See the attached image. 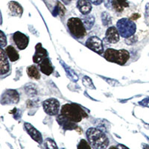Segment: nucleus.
Wrapping results in <instances>:
<instances>
[{
    "label": "nucleus",
    "instance_id": "nucleus-18",
    "mask_svg": "<svg viewBox=\"0 0 149 149\" xmlns=\"http://www.w3.org/2000/svg\"><path fill=\"white\" fill-rule=\"evenodd\" d=\"M27 74L31 78H33V79L38 80L40 78V73L39 70H37V68L35 66L32 65V66H30L27 68Z\"/></svg>",
    "mask_w": 149,
    "mask_h": 149
},
{
    "label": "nucleus",
    "instance_id": "nucleus-14",
    "mask_svg": "<svg viewBox=\"0 0 149 149\" xmlns=\"http://www.w3.org/2000/svg\"><path fill=\"white\" fill-rule=\"evenodd\" d=\"M0 54H1V58H0V74H5L8 72L9 71V63L6 57V53L4 51L3 49H1L0 50Z\"/></svg>",
    "mask_w": 149,
    "mask_h": 149
},
{
    "label": "nucleus",
    "instance_id": "nucleus-17",
    "mask_svg": "<svg viewBox=\"0 0 149 149\" xmlns=\"http://www.w3.org/2000/svg\"><path fill=\"white\" fill-rule=\"evenodd\" d=\"M5 52L7 54L8 58H9L11 62H14V61H17V60L19 58V55L18 52L16 50L15 48L12 46H8L5 48Z\"/></svg>",
    "mask_w": 149,
    "mask_h": 149
},
{
    "label": "nucleus",
    "instance_id": "nucleus-31",
    "mask_svg": "<svg viewBox=\"0 0 149 149\" xmlns=\"http://www.w3.org/2000/svg\"><path fill=\"white\" fill-rule=\"evenodd\" d=\"M144 149H149V146L148 145H145Z\"/></svg>",
    "mask_w": 149,
    "mask_h": 149
},
{
    "label": "nucleus",
    "instance_id": "nucleus-3",
    "mask_svg": "<svg viewBox=\"0 0 149 149\" xmlns=\"http://www.w3.org/2000/svg\"><path fill=\"white\" fill-rule=\"evenodd\" d=\"M104 58L109 62L123 66L130 58V53L125 49H107L104 53Z\"/></svg>",
    "mask_w": 149,
    "mask_h": 149
},
{
    "label": "nucleus",
    "instance_id": "nucleus-5",
    "mask_svg": "<svg viewBox=\"0 0 149 149\" xmlns=\"http://www.w3.org/2000/svg\"><path fill=\"white\" fill-rule=\"evenodd\" d=\"M67 27L70 33L76 38H83L86 34V29L81 19L77 17L70 18L67 21Z\"/></svg>",
    "mask_w": 149,
    "mask_h": 149
},
{
    "label": "nucleus",
    "instance_id": "nucleus-25",
    "mask_svg": "<svg viewBox=\"0 0 149 149\" xmlns=\"http://www.w3.org/2000/svg\"><path fill=\"white\" fill-rule=\"evenodd\" d=\"M0 39H1V47L4 48L7 45V39H6V37L4 34L3 31H1V37H0Z\"/></svg>",
    "mask_w": 149,
    "mask_h": 149
},
{
    "label": "nucleus",
    "instance_id": "nucleus-9",
    "mask_svg": "<svg viewBox=\"0 0 149 149\" xmlns=\"http://www.w3.org/2000/svg\"><path fill=\"white\" fill-rule=\"evenodd\" d=\"M48 58V53L46 49L42 46L40 42L37 43L35 46V53L33 56V61L34 63L40 64L41 62L44 59Z\"/></svg>",
    "mask_w": 149,
    "mask_h": 149
},
{
    "label": "nucleus",
    "instance_id": "nucleus-10",
    "mask_svg": "<svg viewBox=\"0 0 149 149\" xmlns=\"http://www.w3.org/2000/svg\"><path fill=\"white\" fill-rule=\"evenodd\" d=\"M24 126H25L26 131L30 135L31 137L32 138L34 141L38 142L39 144H41L42 142V136L40 132L38 131L32 125H31L30 123H28V122H26Z\"/></svg>",
    "mask_w": 149,
    "mask_h": 149
},
{
    "label": "nucleus",
    "instance_id": "nucleus-21",
    "mask_svg": "<svg viewBox=\"0 0 149 149\" xmlns=\"http://www.w3.org/2000/svg\"><path fill=\"white\" fill-rule=\"evenodd\" d=\"M45 147L46 149H58L55 142L50 138H47L44 142Z\"/></svg>",
    "mask_w": 149,
    "mask_h": 149
},
{
    "label": "nucleus",
    "instance_id": "nucleus-26",
    "mask_svg": "<svg viewBox=\"0 0 149 149\" xmlns=\"http://www.w3.org/2000/svg\"><path fill=\"white\" fill-rule=\"evenodd\" d=\"M116 1L123 8H127L129 6L128 2H127V0H116Z\"/></svg>",
    "mask_w": 149,
    "mask_h": 149
},
{
    "label": "nucleus",
    "instance_id": "nucleus-22",
    "mask_svg": "<svg viewBox=\"0 0 149 149\" xmlns=\"http://www.w3.org/2000/svg\"><path fill=\"white\" fill-rule=\"evenodd\" d=\"M102 19L103 22L104 26H108L111 23V17L106 12H103L102 14Z\"/></svg>",
    "mask_w": 149,
    "mask_h": 149
},
{
    "label": "nucleus",
    "instance_id": "nucleus-30",
    "mask_svg": "<svg viewBox=\"0 0 149 149\" xmlns=\"http://www.w3.org/2000/svg\"><path fill=\"white\" fill-rule=\"evenodd\" d=\"M109 149H119V148H118V147H116V146H111V147H110V148Z\"/></svg>",
    "mask_w": 149,
    "mask_h": 149
},
{
    "label": "nucleus",
    "instance_id": "nucleus-12",
    "mask_svg": "<svg viewBox=\"0 0 149 149\" xmlns=\"http://www.w3.org/2000/svg\"><path fill=\"white\" fill-rule=\"evenodd\" d=\"M57 121H58V124L61 127H63L64 130H74V129L77 128V125L75 122H72L69 119H67L66 117L63 116L62 114H60L57 117Z\"/></svg>",
    "mask_w": 149,
    "mask_h": 149
},
{
    "label": "nucleus",
    "instance_id": "nucleus-2",
    "mask_svg": "<svg viewBox=\"0 0 149 149\" xmlns=\"http://www.w3.org/2000/svg\"><path fill=\"white\" fill-rule=\"evenodd\" d=\"M61 114L75 123L80 122L82 119L87 117L86 112L77 104H66L63 105L61 107Z\"/></svg>",
    "mask_w": 149,
    "mask_h": 149
},
{
    "label": "nucleus",
    "instance_id": "nucleus-4",
    "mask_svg": "<svg viewBox=\"0 0 149 149\" xmlns=\"http://www.w3.org/2000/svg\"><path fill=\"white\" fill-rule=\"evenodd\" d=\"M116 28L119 34L123 38H129L134 36L136 31V26L135 22L128 18H122L118 20Z\"/></svg>",
    "mask_w": 149,
    "mask_h": 149
},
{
    "label": "nucleus",
    "instance_id": "nucleus-20",
    "mask_svg": "<svg viewBox=\"0 0 149 149\" xmlns=\"http://www.w3.org/2000/svg\"><path fill=\"white\" fill-rule=\"evenodd\" d=\"M65 12H66V8L63 5V4H61L60 2H57V5L55 7V10H54V14L55 15L59 14L60 16L63 17L64 15Z\"/></svg>",
    "mask_w": 149,
    "mask_h": 149
},
{
    "label": "nucleus",
    "instance_id": "nucleus-23",
    "mask_svg": "<svg viewBox=\"0 0 149 149\" xmlns=\"http://www.w3.org/2000/svg\"><path fill=\"white\" fill-rule=\"evenodd\" d=\"M77 149H91L90 144H89L88 142L86 141L85 139H81L78 143Z\"/></svg>",
    "mask_w": 149,
    "mask_h": 149
},
{
    "label": "nucleus",
    "instance_id": "nucleus-29",
    "mask_svg": "<svg viewBox=\"0 0 149 149\" xmlns=\"http://www.w3.org/2000/svg\"><path fill=\"white\" fill-rule=\"evenodd\" d=\"M117 147H118V148L119 149H129L128 148L126 147V146H123V145H122V144L118 145V146H117Z\"/></svg>",
    "mask_w": 149,
    "mask_h": 149
},
{
    "label": "nucleus",
    "instance_id": "nucleus-7",
    "mask_svg": "<svg viewBox=\"0 0 149 149\" xmlns=\"http://www.w3.org/2000/svg\"><path fill=\"white\" fill-rule=\"evenodd\" d=\"M85 45L90 50L97 54H102L104 53V46L102 40L99 39L96 36L89 37L88 39L86 40Z\"/></svg>",
    "mask_w": 149,
    "mask_h": 149
},
{
    "label": "nucleus",
    "instance_id": "nucleus-15",
    "mask_svg": "<svg viewBox=\"0 0 149 149\" xmlns=\"http://www.w3.org/2000/svg\"><path fill=\"white\" fill-rule=\"evenodd\" d=\"M9 10L10 11V14L14 17H21L23 13V9L18 2L11 1L8 3Z\"/></svg>",
    "mask_w": 149,
    "mask_h": 149
},
{
    "label": "nucleus",
    "instance_id": "nucleus-27",
    "mask_svg": "<svg viewBox=\"0 0 149 149\" xmlns=\"http://www.w3.org/2000/svg\"><path fill=\"white\" fill-rule=\"evenodd\" d=\"M90 1L95 5H99L103 2V0H90Z\"/></svg>",
    "mask_w": 149,
    "mask_h": 149
},
{
    "label": "nucleus",
    "instance_id": "nucleus-32",
    "mask_svg": "<svg viewBox=\"0 0 149 149\" xmlns=\"http://www.w3.org/2000/svg\"><path fill=\"white\" fill-rule=\"evenodd\" d=\"M62 149H65V148H62Z\"/></svg>",
    "mask_w": 149,
    "mask_h": 149
},
{
    "label": "nucleus",
    "instance_id": "nucleus-28",
    "mask_svg": "<svg viewBox=\"0 0 149 149\" xmlns=\"http://www.w3.org/2000/svg\"><path fill=\"white\" fill-rule=\"evenodd\" d=\"M139 15L137 14H134V15L131 16V17H130V19H136L137 18H139Z\"/></svg>",
    "mask_w": 149,
    "mask_h": 149
},
{
    "label": "nucleus",
    "instance_id": "nucleus-19",
    "mask_svg": "<svg viewBox=\"0 0 149 149\" xmlns=\"http://www.w3.org/2000/svg\"><path fill=\"white\" fill-rule=\"evenodd\" d=\"M82 22H83L85 28H86L87 30H90L92 29V27L94 25V22H95V18L93 15H86L84 16L81 19Z\"/></svg>",
    "mask_w": 149,
    "mask_h": 149
},
{
    "label": "nucleus",
    "instance_id": "nucleus-6",
    "mask_svg": "<svg viewBox=\"0 0 149 149\" xmlns=\"http://www.w3.org/2000/svg\"><path fill=\"white\" fill-rule=\"evenodd\" d=\"M60 102L56 98H49L42 103V107L46 113L49 116H56L59 113Z\"/></svg>",
    "mask_w": 149,
    "mask_h": 149
},
{
    "label": "nucleus",
    "instance_id": "nucleus-13",
    "mask_svg": "<svg viewBox=\"0 0 149 149\" xmlns=\"http://www.w3.org/2000/svg\"><path fill=\"white\" fill-rule=\"evenodd\" d=\"M77 8L84 15H87L92 10V4L90 0H78Z\"/></svg>",
    "mask_w": 149,
    "mask_h": 149
},
{
    "label": "nucleus",
    "instance_id": "nucleus-24",
    "mask_svg": "<svg viewBox=\"0 0 149 149\" xmlns=\"http://www.w3.org/2000/svg\"><path fill=\"white\" fill-rule=\"evenodd\" d=\"M111 5L114 9L118 12H122L123 10V8L117 2L116 0H111Z\"/></svg>",
    "mask_w": 149,
    "mask_h": 149
},
{
    "label": "nucleus",
    "instance_id": "nucleus-8",
    "mask_svg": "<svg viewBox=\"0 0 149 149\" xmlns=\"http://www.w3.org/2000/svg\"><path fill=\"white\" fill-rule=\"evenodd\" d=\"M13 40H14L15 44L18 47L19 49L23 50L26 49L29 45V39L26 34H22L19 31H17L13 35Z\"/></svg>",
    "mask_w": 149,
    "mask_h": 149
},
{
    "label": "nucleus",
    "instance_id": "nucleus-11",
    "mask_svg": "<svg viewBox=\"0 0 149 149\" xmlns=\"http://www.w3.org/2000/svg\"><path fill=\"white\" fill-rule=\"evenodd\" d=\"M105 37H106L107 41L110 42V43H116L120 40V34H119V31L117 28L114 27V26L109 27L107 29Z\"/></svg>",
    "mask_w": 149,
    "mask_h": 149
},
{
    "label": "nucleus",
    "instance_id": "nucleus-1",
    "mask_svg": "<svg viewBox=\"0 0 149 149\" xmlns=\"http://www.w3.org/2000/svg\"><path fill=\"white\" fill-rule=\"evenodd\" d=\"M86 137L90 146L95 149H106L109 145L107 135L99 129L90 127L86 130Z\"/></svg>",
    "mask_w": 149,
    "mask_h": 149
},
{
    "label": "nucleus",
    "instance_id": "nucleus-16",
    "mask_svg": "<svg viewBox=\"0 0 149 149\" xmlns=\"http://www.w3.org/2000/svg\"><path fill=\"white\" fill-rule=\"evenodd\" d=\"M40 69L42 73L46 74V75H50L54 70L51 61L48 58H46L41 62V63L40 64Z\"/></svg>",
    "mask_w": 149,
    "mask_h": 149
}]
</instances>
